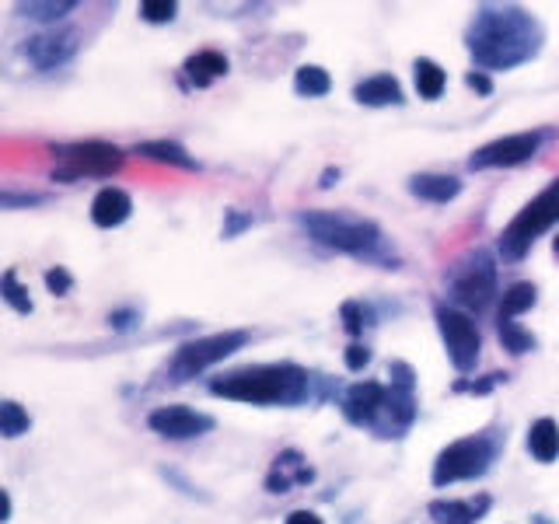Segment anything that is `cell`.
Returning a JSON list of instances; mask_svg holds the SVG:
<instances>
[{
  "mask_svg": "<svg viewBox=\"0 0 559 524\" xmlns=\"http://www.w3.org/2000/svg\"><path fill=\"white\" fill-rule=\"evenodd\" d=\"M28 427H32V416H28L25 409L18 406V402H14V399L0 402V434H4L7 441L28 434Z\"/></svg>",
  "mask_w": 559,
  "mask_h": 524,
  "instance_id": "26",
  "label": "cell"
},
{
  "mask_svg": "<svg viewBox=\"0 0 559 524\" xmlns=\"http://www.w3.org/2000/svg\"><path fill=\"white\" fill-rule=\"evenodd\" d=\"M0 500H4V521H11V493L0 490Z\"/></svg>",
  "mask_w": 559,
  "mask_h": 524,
  "instance_id": "41",
  "label": "cell"
},
{
  "mask_svg": "<svg viewBox=\"0 0 559 524\" xmlns=\"http://www.w3.org/2000/svg\"><path fill=\"white\" fill-rule=\"evenodd\" d=\"M74 49H77V32L67 28V32H46V35L28 39L25 53L39 70H53V67H60V63H67L70 56H74Z\"/></svg>",
  "mask_w": 559,
  "mask_h": 524,
  "instance_id": "13",
  "label": "cell"
},
{
  "mask_svg": "<svg viewBox=\"0 0 559 524\" xmlns=\"http://www.w3.org/2000/svg\"><path fill=\"white\" fill-rule=\"evenodd\" d=\"M528 451H532V458L542 465L556 462L559 458V423L549 420V416L535 420L532 427H528Z\"/></svg>",
  "mask_w": 559,
  "mask_h": 524,
  "instance_id": "20",
  "label": "cell"
},
{
  "mask_svg": "<svg viewBox=\"0 0 559 524\" xmlns=\"http://www.w3.org/2000/svg\"><path fill=\"white\" fill-rule=\"evenodd\" d=\"M0 297H4L18 315H32V297H28V290L18 283V273H14V269H7V273L0 276Z\"/></svg>",
  "mask_w": 559,
  "mask_h": 524,
  "instance_id": "28",
  "label": "cell"
},
{
  "mask_svg": "<svg viewBox=\"0 0 559 524\" xmlns=\"http://www.w3.org/2000/svg\"><path fill=\"white\" fill-rule=\"evenodd\" d=\"M497 336H500V343H504V350L514 353V357L535 350V336L528 329H521L518 322H497Z\"/></svg>",
  "mask_w": 559,
  "mask_h": 524,
  "instance_id": "27",
  "label": "cell"
},
{
  "mask_svg": "<svg viewBox=\"0 0 559 524\" xmlns=\"http://www.w3.org/2000/svg\"><path fill=\"white\" fill-rule=\"evenodd\" d=\"M367 364H371V350H367V346H360V343L346 346V367H350V371H364Z\"/></svg>",
  "mask_w": 559,
  "mask_h": 524,
  "instance_id": "36",
  "label": "cell"
},
{
  "mask_svg": "<svg viewBox=\"0 0 559 524\" xmlns=\"http://www.w3.org/2000/svg\"><path fill=\"white\" fill-rule=\"evenodd\" d=\"M133 154H140V158H147V161H161V165L186 168V172H196V168H200L193 154L182 144H175V140H147V144H137Z\"/></svg>",
  "mask_w": 559,
  "mask_h": 524,
  "instance_id": "21",
  "label": "cell"
},
{
  "mask_svg": "<svg viewBox=\"0 0 559 524\" xmlns=\"http://www.w3.org/2000/svg\"><path fill=\"white\" fill-rule=\"evenodd\" d=\"M490 504L493 500L486 493H479L476 500H434L430 504V518H434V524H476L483 521Z\"/></svg>",
  "mask_w": 559,
  "mask_h": 524,
  "instance_id": "16",
  "label": "cell"
},
{
  "mask_svg": "<svg viewBox=\"0 0 559 524\" xmlns=\"http://www.w3.org/2000/svg\"><path fill=\"white\" fill-rule=\"evenodd\" d=\"M500 381H507V374H486L483 381H455V392H472V395H486L493 392V388L500 385Z\"/></svg>",
  "mask_w": 559,
  "mask_h": 524,
  "instance_id": "33",
  "label": "cell"
},
{
  "mask_svg": "<svg viewBox=\"0 0 559 524\" xmlns=\"http://www.w3.org/2000/svg\"><path fill=\"white\" fill-rule=\"evenodd\" d=\"M245 343H249V332L245 329H228V332H214V336L189 339V343H182L179 350H175L172 364H168V374H172V381H189L207 371V367L228 360L231 353H238Z\"/></svg>",
  "mask_w": 559,
  "mask_h": 524,
  "instance_id": "7",
  "label": "cell"
},
{
  "mask_svg": "<svg viewBox=\"0 0 559 524\" xmlns=\"http://www.w3.org/2000/svg\"><path fill=\"white\" fill-rule=\"evenodd\" d=\"M413 77H416V91H420V98H427V102L441 98L444 84H448V74L441 70V63L427 60V56H420V60L413 63Z\"/></svg>",
  "mask_w": 559,
  "mask_h": 524,
  "instance_id": "22",
  "label": "cell"
},
{
  "mask_svg": "<svg viewBox=\"0 0 559 524\" xmlns=\"http://www.w3.org/2000/svg\"><path fill=\"white\" fill-rule=\"evenodd\" d=\"M493 294H497V262H493L490 252H483V249L472 252L469 259H462L451 269L448 297L458 308L483 311V308H490Z\"/></svg>",
  "mask_w": 559,
  "mask_h": 524,
  "instance_id": "8",
  "label": "cell"
},
{
  "mask_svg": "<svg viewBox=\"0 0 559 524\" xmlns=\"http://www.w3.org/2000/svg\"><path fill=\"white\" fill-rule=\"evenodd\" d=\"M542 140L546 133L542 130H528V133H511V137H500L483 144L476 154L469 158L472 172H486V168H514V165H525L539 154Z\"/></svg>",
  "mask_w": 559,
  "mask_h": 524,
  "instance_id": "10",
  "label": "cell"
},
{
  "mask_svg": "<svg viewBox=\"0 0 559 524\" xmlns=\"http://www.w3.org/2000/svg\"><path fill=\"white\" fill-rule=\"evenodd\" d=\"M175 14H179V4H175V0H144V4H140V18L151 21V25H165Z\"/></svg>",
  "mask_w": 559,
  "mask_h": 524,
  "instance_id": "30",
  "label": "cell"
},
{
  "mask_svg": "<svg viewBox=\"0 0 559 524\" xmlns=\"http://www.w3.org/2000/svg\"><path fill=\"white\" fill-rule=\"evenodd\" d=\"M130 214H133L130 193H123V189H116V186L98 189V196L91 200V221H95L98 228H119V224L130 221Z\"/></svg>",
  "mask_w": 559,
  "mask_h": 524,
  "instance_id": "15",
  "label": "cell"
},
{
  "mask_svg": "<svg viewBox=\"0 0 559 524\" xmlns=\"http://www.w3.org/2000/svg\"><path fill=\"white\" fill-rule=\"evenodd\" d=\"M553 252H556V256H559V235L553 238Z\"/></svg>",
  "mask_w": 559,
  "mask_h": 524,
  "instance_id": "42",
  "label": "cell"
},
{
  "mask_svg": "<svg viewBox=\"0 0 559 524\" xmlns=\"http://www.w3.org/2000/svg\"><path fill=\"white\" fill-rule=\"evenodd\" d=\"M353 98L360 105H371V109H378V105H402V88L392 74H374L353 88Z\"/></svg>",
  "mask_w": 559,
  "mask_h": 524,
  "instance_id": "18",
  "label": "cell"
},
{
  "mask_svg": "<svg viewBox=\"0 0 559 524\" xmlns=\"http://www.w3.org/2000/svg\"><path fill=\"white\" fill-rule=\"evenodd\" d=\"M311 479H315V469H311L297 451H283V455H277V462H273L270 476H266V490L290 493L294 486H304V483H311Z\"/></svg>",
  "mask_w": 559,
  "mask_h": 524,
  "instance_id": "14",
  "label": "cell"
},
{
  "mask_svg": "<svg viewBox=\"0 0 559 524\" xmlns=\"http://www.w3.org/2000/svg\"><path fill=\"white\" fill-rule=\"evenodd\" d=\"M465 84H469L472 91H479V95H490V91H493V81L483 74V70H472V74H465Z\"/></svg>",
  "mask_w": 559,
  "mask_h": 524,
  "instance_id": "37",
  "label": "cell"
},
{
  "mask_svg": "<svg viewBox=\"0 0 559 524\" xmlns=\"http://www.w3.org/2000/svg\"><path fill=\"white\" fill-rule=\"evenodd\" d=\"M388 388L381 381H357L350 385V392L343 395V416L357 427H374L385 413Z\"/></svg>",
  "mask_w": 559,
  "mask_h": 524,
  "instance_id": "12",
  "label": "cell"
},
{
  "mask_svg": "<svg viewBox=\"0 0 559 524\" xmlns=\"http://www.w3.org/2000/svg\"><path fill=\"white\" fill-rule=\"evenodd\" d=\"M137 322H140V311L137 308H116V311H109V325L116 332H130Z\"/></svg>",
  "mask_w": 559,
  "mask_h": 524,
  "instance_id": "35",
  "label": "cell"
},
{
  "mask_svg": "<svg viewBox=\"0 0 559 524\" xmlns=\"http://www.w3.org/2000/svg\"><path fill=\"white\" fill-rule=\"evenodd\" d=\"M74 0H28V4H18L14 11L21 14V18H32V21H53V18H63V14L74 11Z\"/></svg>",
  "mask_w": 559,
  "mask_h": 524,
  "instance_id": "25",
  "label": "cell"
},
{
  "mask_svg": "<svg viewBox=\"0 0 559 524\" xmlns=\"http://www.w3.org/2000/svg\"><path fill=\"white\" fill-rule=\"evenodd\" d=\"M329 88H332V77L325 74L322 67H315V63H304V67H297L294 91L301 98H322V95H329Z\"/></svg>",
  "mask_w": 559,
  "mask_h": 524,
  "instance_id": "24",
  "label": "cell"
},
{
  "mask_svg": "<svg viewBox=\"0 0 559 524\" xmlns=\"http://www.w3.org/2000/svg\"><path fill=\"white\" fill-rule=\"evenodd\" d=\"M18 203H25V207H35V203H42V196H14V193H4L0 196V207L4 210H11V207H18Z\"/></svg>",
  "mask_w": 559,
  "mask_h": 524,
  "instance_id": "38",
  "label": "cell"
},
{
  "mask_svg": "<svg viewBox=\"0 0 559 524\" xmlns=\"http://www.w3.org/2000/svg\"><path fill=\"white\" fill-rule=\"evenodd\" d=\"M147 427L154 434L168 437V441H189V437H203L214 430V416L196 413V409L186 406H161L147 416Z\"/></svg>",
  "mask_w": 559,
  "mask_h": 524,
  "instance_id": "11",
  "label": "cell"
},
{
  "mask_svg": "<svg viewBox=\"0 0 559 524\" xmlns=\"http://www.w3.org/2000/svg\"><path fill=\"white\" fill-rule=\"evenodd\" d=\"M441 339L448 346V357L455 364V371L469 374L479 364V350H483V336H479V325L469 311L451 308V304H437L434 311Z\"/></svg>",
  "mask_w": 559,
  "mask_h": 524,
  "instance_id": "9",
  "label": "cell"
},
{
  "mask_svg": "<svg viewBox=\"0 0 559 524\" xmlns=\"http://www.w3.org/2000/svg\"><path fill=\"white\" fill-rule=\"evenodd\" d=\"M336 179H339V168H325V175H322V189H329Z\"/></svg>",
  "mask_w": 559,
  "mask_h": 524,
  "instance_id": "40",
  "label": "cell"
},
{
  "mask_svg": "<svg viewBox=\"0 0 559 524\" xmlns=\"http://www.w3.org/2000/svg\"><path fill=\"white\" fill-rule=\"evenodd\" d=\"M46 287L53 297H67L70 290H74V276H70L63 266H53V269H46Z\"/></svg>",
  "mask_w": 559,
  "mask_h": 524,
  "instance_id": "31",
  "label": "cell"
},
{
  "mask_svg": "<svg viewBox=\"0 0 559 524\" xmlns=\"http://www.w3.org/2000/svg\"><path fill=\"white\" fill-rule=\"evenodd\" d=\"M409 193L416 200H427V203H451L458 193H462V182L455 175H434V172H423L409 179Z\"/></svg>",
  "mask_w": 559,
  "mask_h": 524,
  "instance_id": "17",
  "label": "cell"
},
{
  "mask_svg": "<svg viewBox=\"0 0 559 524\" xmlns=\"http://www.w3.org/2000/svg\"><path fill=\"white\" fill-rule=\"evenodd\" d=\"M182 70H186V77L196 84V88H210L217 77L228 74V56L217 53V49H200V53L189 56Z\"/></svg>",
  "mask_w": 559,
  "mask_h": 524,
  "instance_id": "19",
  "label": "cell"
},
{
  "mask_svg": "<svg viewBox=\"0 0 559 524\" xmlns=\"http://www.w3.org/2000/svg\"><path fill=\"white\" fill-rule=\"evenodd\" d=\"M339 315H343V329L350 332V336H360L364 325H371V311L360 301H346L343 308H339Z\"/></svg>",
  "mask_w": 559,
  "mask_h": 524,
  "instance_id": "29",
  "label": "cell"
},
{
  "mask_svg": "<svg viewBox=\"0 0 559 524\" xmlns=\"http://www.w3.org/2000/svg\"><path fill=\"white\" fill-rule=\"evenodd\" d=\"M556 221H559V179L549 182L532 203H525V207L518 210V217L500 231V242H497L500 256L507 262H521Z\"/></svg>",
  "mask_w": 559,
  "mask_h": 524,
  "instance_id": "4",
  "label": "cell"
},
{
  "mask_svg": "<svg viewBox=\"0 0 559 524\" xmlns=\"http://www.w3.org/2000/svg\"><path fill=\"white\" fill-rule=\"evenodd\" d=\"M210 392L217 399L252 402V406H297L311 395V378L297 364H259L214 378Z\"/></svg>",
  "mask_w": 559,
  "mask_h": 524,
  "instance_id": "2",
  "label": "cell"
},
{
  "mask_svg": "<svg viewBox=\"0 0 559 524\" xmlns=\"http://www.w3.org/2000/svg\"><path fill=\"white\" fill-rule=\"evenodd\" d=\"M56 158L53 182H77V179H112L123 168L126 151L105 140H77V144L49 147Z\"/></svg>",
  "mask_w": 559,
  "mask_h": 524,
  "instance_id": "5",
  "label": "cell"
},
{
  "mask_svg": "<svg viewBox=\"0 0 559 524\" xmlns=\"http://www.w3.org/2000/svg\"><path fill=\"white\" fill-rule=\"evenodd\" d=\"M542 39H546V32L539 21L525 7L514 4H483L465 32L469 53L476 67H483V74L486 70H511L535 60Z\"/></svg>",
  "mask_w": 559,
  "mask_h": 524,
  "instance_id": "1",
  "label": "cell"
},
{
  "mask_svg": "<svg viewBox=\"0 0 559 524\" xmlns=\"http://www.w3.org/2000/svg\"><path fill=\"white\" fill-rule=\"evenodd\" d=\"M535 301H539V287H535V283H514L504 294V301H500L497 322H514V318L525 315L528 308H535Z\"/></svg>",
  "mask_w": 559,
  "mask_h": 524,
  "instance_id": "23",
  "label": "cell"
},
{
  "mask_svg": "<svg viewBox=\"0 0 559 524\" xmlns=\"http://www.w3.org/2000/svg\"><path fill=\"white\" fill-rule=\"evenodd\" d=\"M497 451H500V441L493 434H472V437H462V441H451L434 462V486H451V483L486 476Z\"/></svg>",
  "mask_w": 559,
  "mask_h": 524,
  "instance_id": "6",
  "label": "cell"
},
{
  "mask_svg": "<svg viewBox=\"0 0 559 524\" xmlns=\"http://www.w3.org/2000/svg\"><path fill=\"white\" fill-rule=\"evenodd\" d=\"M304 231H308L311 242L325 245L332 252H343V256L353 259H367V262H381L385 269H395V256H388L385 249V235L374 221H364V217L353 214H332V210H304L297 217Z\"/></svg>",
  "mask_w": 559,
  "mask_h": 524,
  "instance_id": "3",
  "label": "cell"
},
{
  "mask_svg": "<svg viewBox=\"0 0 559 524\" xmlns=\"http://www.w3.org/2000/svg\"><path fill=\"white\" fill-rule=\"evenodd\" d=\"M388 378H392V388H406V392L416 388V371L406 360H392V364H388Z\"/></svg>",
  "mask_w": 559,
  "mask_h": 524,
  "instance_id": "32",
  "label": "cell"
},
{
  "mask_svg": "<svg viewBox=\"0 0 559 524\" xmlns=\"http://www.w3.org/2000/svg\"><path fill=\"white\" fill-rule=\"evenodd\" d=\"M283 524H325V521L318 518L315 511H294V514H287V521Z\"/></svg>",
  "mask_w": 559,
  "mask_h": 524,
  "instance_id": "39",
  "label": "cell"
},
{
  "mask_svg": "<svg viewBox=\"0 0 559 524\" xmlns=\"http://www.w3.org/2000/svg\"><path fill=\"white\" fill-rule=\"evenodd\" d=\"M245 228H252V214H242V210H228L224 214V238H238Z\"/></svg>",
  "mask_w": 559,
  "mask_h": 524,
  "instance_id": "34",
  "label": "cell"
}]
</instances>
